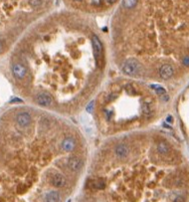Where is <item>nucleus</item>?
<instances>
[{
	"instance_id": "f257e3e1",
	"label": "nucleus",
	"mask_w": 189,
	"mask_h": 202,
	"mask_svg": "<svg viewBox=\"0 0 189 202\" xmlns=\"http://www.w3.org/2000/svg\"><path fill=\"white\" fill-rule=\"evenodd\" d=\"M121 70H123V72L125 75L132 76V75H136V73L139 72V70H141V65H139V63L136 61L129 60L128 62H125L123 65Z\"/></svg>"
},
{
	"instance_id": "f03ea898",
	"label": "nucleus",
	"mask_w": 189,
	"mask_h": 202,
	"mask_svg": "<svg viewBox=\"0 0 189 202\" xmlns=\"http://www.w3.org/2000/svg\"><path fill=\"white\" fill-rule=\"evenodd\" d=\"M92 42H93V46H94V58H96L97 65L99 67H102L101 63H102V57H103V54H102L103 53V44L97 36H93Z\"/></svg>"
},
{
	"instance_id": "7ed1b4c3",
	"label": "nucleus",
	"mask_w": 189,
	"mask_h": 202,
	"mask_svg": "<svg viewBox=\"0 0 189 202\" xmlns=\"http://www.w3.org/2000/svg\"><path fill=\"white\" fill-rule=\"evenodd\" d=\"M36 103L42 107H49L53 104V98L47 93H40L35 98Z\"/></svg>"
},
{
	"instance_id": "20e7f679",
	"label": "nucleus",
	"mask_w": 189,
	"mask_h": 202,
	"mask_svg": "<svg viewBox=\"0 0 189 202\" xmlns=\"http://www.w3.org/2000/svg\"><path fill=\"white\" fill-rule=\"evenodd\" d=\"M12 73H13V75H14L15 78L22 80L26 77L27 69L24 65L20 64V63H16V64H14L12 67Z\"/></svg>"
},
{
	"instance_id": "39448f33",
	"label": "nucleus",
	"mask_w": 189,
	"mask_h": 202,
	"mask_svg": "<svg viewBox=\"0 0 189 202\" xmlns=\"http://www.w3.org/2000/svg\"><path fill=\"white\" fill-rule=\"evenodd\" d=\"M31 120H32V118H31V115L27 112H22V113L18 114L16 116V122L17 124L20 125V127H28V125L31 124Z\"/></svg>"
},
{
	"instance_id": "423d86ee",
	"label": "nucleus",
	"mask_w": 189,
	"mask_h": 202,
	"mask_svg": "<svg viewBox=\"0 0 189 202\" xmlns=\"http://www.w3.org/2000/svg\"><path fill=\"white\" fill-rule=\"evenodd\" d=\"M84 161L83 159L79 158V156H71V158L68 159V166L71 170L73 171H78V170L83 166Z\"/></svg>"
},
{
	"instance_id": "0eeeda50",
	"label": "nucleus",
	"mask_w": 189,
	"mask_h": 202,
	"mask_svg": "<svg viewBox=\"0 0 189 202\" xmlns=\"http://www.w3.org/2000/svg\"><path fill=\"white\" fill-rule=\"evenodd\" d=\"M51 183L53 186L60 188V187H64L66 185L67 180H66V177L63 175V174L56 172V173H54L51 177Z\"/></svg>"
},
{
	"instance_id": "6e6552de",
	"label": "nucleus",
	"mask_w": 189,
	"mask_h": 202,
	"mask_svg": "<svg viewBox=\"0 0 189 202\" xmlns=\"http://www.w3.org/2000/svg\"><path fill=\"white\" fill-rule=\"evenodd\" d=\"M159 75H160V77L164 80L170 79L174 75V68L169 64H164L160 67Z\"/></svg>"
},
{
	"instance_id": "1a4fd4ad",
	"label": "nucleus",
	"mask_w": 189,
	"mask_h": 202,
	"mask_svg": "<svg viewBox=\"0 0 189 202\" xmlns=\"http://www.w3.org/2000/svg\"><path fill=\"white\" fill-rule=\"evenodd\" d=\"M60 193L59 191L57 190H52L50 192H48V193L45 195L44 197V201L45 202H59L60 201Z\"/></svg>"
},
{
	"instance_id": "9d476101",
	"label": "nucleus",
	"mask_w": 189,
	"mask_h": 202,
	"mask_svg": "<svg viewBox=\"0 0 189 202\" xmlns=\"http://www.w3.org/2000/svg\"><path fill=\"white\" fill-rule=\"evenodd\" d=\"M62 147L63 149L66 150V151H72L75 147H76V141L71 137H67L64 140L62 143Z\"/></svg>"
},
{
	"instance_id": "9b49d317",
	"label": "nucleus",
	"mask_w": 189,
	"mask_h": 202,
	"mask_svg": "<svg viewBox=\"0 0 189 202\" xmlns=\"http://www.w3.org/2000/svg\"><path fill=\"white\" fill-rule=\"evenodd\" d=\"M116 154L120 158H124L128 154V147L125 145H119L116 147Z\"/></svg>"
},
{
	"instance_id": "f8f14e48",
	"label": "nucleus",
	"mask_w": 189,
	"mask_h": 202,
	"mask_svg": "<svg viewBox=\"0 0 189 202\" xmlns=\"http://www.w3.org/2000/svg\"><path fill=\"white\" fill-rule=\"evenodd\" d=\"M157 150H158V152H160L161 154H168V152H169L170 147H169L167 142L160 141L158 145H157Z\"/></svg>"
},
{
	"instance_id": "ddd939ff",
	"label": "nucleus",
	"mask_w": 189,
	"mask_h": 202,
	"mask_svg": "<svg viewBox=\"0 0 189 202\" xmlns=\"http://www.w3.org/2000/svg\"><path fill=\"white\" fill-rule=\"evenodd\" d=\"M142 113L145 116H148L151 115V109H150V105L148 104L147 102H145L142 105Z\"/></svg>"
},
{
	"instance_id": "4468645a",
	"label": "nucleus",
	"mask_w": 189,
	"mask_h": 202,
	"mask_svg": "<svg viewBox=\"0 0 189 202\" xmlns=\"http://www.w3.org/2000/svg\"><path fill=\"white\" fill-rule=\"evenodd\" d=\"M137 0H123V4L125 8H132L136 5Z\"/></svg>"
},
{
	"instance_id": "2eb2a0df",
	"label": "nucleus",
	"mask_w": 189,
	"mask_h": 202,
	"mask_svg": "<svg viewBox=\"0 0 189 202\" xmlns=\"http://www.w3.org/2000/svg\"><path fill=\"white\" fill-rule=\"evenodd\" d=\"M152 88H153L155 91L159 94V95H161V96H162V95H166V91H165L163 88H161V87H159V86L157 87L156 85H152Z\"/></svg>"
},
{
	"instance_id": "dca6fc26",
	"label": "nucleus",
	"mask_w": 189,
	"mask_h": 202,
	"mask_svg": "<svg viewBox=\"0 0 189 202\" xmlns=\"http://www.w3.org/2000/svg\"><path fill=\"white\" fill-rule=\"evenodd\" d=\"M28 2L32 7H38L41 5L42 0H28Z\"/></svg>"
},
{
	"instance_id": "f3484780",
	"label": "nucleus",
	"mask_w": 189,
	"mask_h": 202,
	"mask_svg": "<svg viewBox=\"0 0 189 202\" xmlns=\"http://www.w3.org/2000/svg\"><path fill=\"white\" fill-rule=\"evenodd\" d=\"M125 91H127V93L129 94V95H133V94L136 93V90H134V88L132 85H127V86H125Z\"/></svg>"
},
{
	"instance_id": "a211bd4d",
	"label": "nucleus",
	"mask_w": 189,
	"mask_h": 202,
	"mask_svg": "<svg viewBox=\"0 0 189 202\" xmlns=\"http://www.w3.org/2000/svg\"><path fill=\"white\" fill-rule=\"evenodd\" d=\"M94 187H96L97 189H103L105 187V183H103L102 180L96 181V183H94Z\"/></svg>"
},
{
	"instance_id": "6ab92c4d",
	"label": "nucleus",
	"mask_w": 189,
	"mask_h": 202,
	"mask_svg": "<svg viewBox=\"0 0 189 202\" xmlns=\"http://www.w3.org/2000/svg\"><path fill=\"white\" fill-rule=\"evenodd\" d=\"M103 1L106 5H111V4H114L116 0H103Z\"/></svg>"
},
{
	"instance_id": "aec40b11",
	"label": "nucleus",
	"mask_w": 189,
	"mask_h": 202,
	"mask_svg": "<svg viewBox=\"0 0 189 202\" xmlns=\"http://www.w3.org/2000/svg\"><path fill=\"white\" fill-rule=\"evenodd\" d=\"M173 202H185V199H184L182 196H178L174 199Z\"/></svg>"
},
{
	"instance_id": "412c9836",
	"label": "nucleus",
	"mask_w": 189,
	"mask_h": 202,
	"mask_svg": "<svg viewBox=\"0 0 189 202\" xmlns=\"http://www.w3.org/2000/svg\"><path fill=\"white\" fill-rule=\"evenodd\" d=\"M182 63L185 66H187V67H189V57H186V58H184L183 59V61H182Z\"/></svg>"
},
{
	"instance_id": "4be33fe9",
	"label": "nucleus",
	"mask_w": 189,
	"mask_h": 202,
	"mask_svg": "<svg viewBox=\"0 0 189 202\" xmlns=\"http://www.w3.org/2000/svg\"><path fill=\"white\" fill-rule=\"evenodd\" d=\"M4 51V43L1 39H0V54H1L2 52Z\"/></svg>"
},
{
	"instance_id": "5701e85b",
	"label": "nucleus",
	"mask_w": 189,
	"mask_h": 202,
	"mask_svg": "<svg viewBox=\"0 0 189 202\" xmlns=\"http://www.w3.org/2000/svg\"><path fill=\"white\" fill-rule=\"evenodd\" d=\"M75 1H82V0H75Z\"/></svg>"
}]
</instances>
